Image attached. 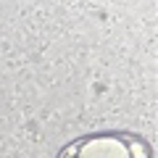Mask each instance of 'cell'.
I'll return each instance as SVG.
<instances>
[{"mask_svg":"<svg viewBox=\"0 0 158 158\" xmlns=\"http://www.w3.org/2000/svg\"><path fill=\"white\" fill-rule=\"evenodd\" d=\"M58 158H150L145 140L127 132H95L69 142Z\"/></svg>","mask_w":158,"mask_h":158,"instance_id":"cell-1","label":"cell"}]
</instances>
